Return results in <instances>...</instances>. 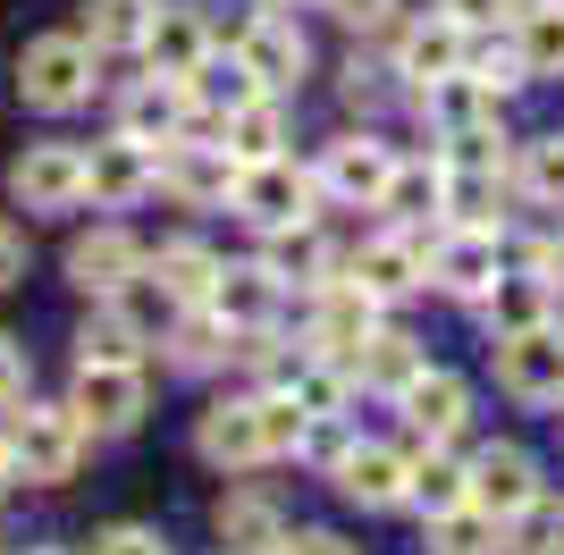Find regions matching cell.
<instances>
[{
	"label": "cell",
	"instance_id": "1",
	"mask_svg": "<svg viewBox=\"0 0 564 555\" xmlns=\"http://www.w3.org/2000/svg\"><path fill=\"white\" fill-rule=\"evenodd\" d=\"M94 59L101 51L85 43V34H43V43L18 51V101L43 118H68L94 101Z\"/></svg>",
	"mask_w": 564,
	"mask_h": 555
},
{
	"label": "cell",
	"instance_id": "2",
	"mask_svg": "<svg viewBox=\"0 0 564 555\" xmlns=\"http://www.w3.org/2000/svg\"><path fill=\"white\" fill-rule=\"evenodd\" d=\"M9 471H25V480H76V463H85V446H94V429L76 421V404H25V413H9Z\"/></svg>",
	"mask_w": 564,
	"mask_h": 555
},
{
	"label": "cell",
	"instance_id": "3",
	"mask_svg": "<svg viewBox=\"0 0 564 555\" xmlns=\"http://www.w3.org/2000/svg\"><path fill=\"white\" fill-rule=\"evenodd\" d=\"M312 203H321V177L312 168H295L279 152V161H245L236 168V194H228V210L245 219V228H295V219H312Z\"/></svg>",
	"mask_w": 564,
	"mask_h": 555
},
{
	"label": "cell",
	"instance_id": "4",
	"mask_svg": "<svg viewBox=\"0 0 564 555\" xmlns=\"http://www.w3.org/2000/svg\"><path fill=\"white\" fill-rule=\"evenodd\" d=\"M497 388L514 404H564V328L556 320L506 328L497 337Z\"/></svg>",
	"mask_w": 564,
	"mask_h": 555
},
{
	"label": "cell",
	"instance_id": "5",
	"mask_svg": "<svg viewBox=\"0 0 564 555\" xmlns=\"http://www.w3.org/2000/svg\"><path fill=\"white\" fill-rule=\"evenodd\" d=\"M143 362H76V388H68V404H76V421L94 429V438H118V429H135L143 421Z\"/></svg>",
	"mask_w": 564,
	"mask_h": 555
},
{
	"label": "cell",
	"instance_id": "6",
	"mask_svg": "<svg viewBox=\"0 0 564 555\" xmlns=\"http://www.w3.org/2000/svg\"><path fill=\"white\" fill-rule=\"evenodd\" d=\"M152 185H161V152L143 135H127V127L85 152V203L94 210H127V203H143Z\"/></svg>",
	"mask_w": 564,
	"mask_h": 555
},
{
	"label": "cell",
	"instance_id": "7",
	"mask_svg": "<svg viewBox=\"0 0 564 555\" xmlns=\"http://www.w3.org/2000/svg\"><path fill=\"white\" fill-rule=\"evenodd\" d=\"M329 480H337L346 505L388 513V505H404V488H413V455H404V446H379V438H346V455L329 463Z\"/></svg>",
	"mask_w": 564,
	"mask_h": 555
},
{
	"label": "cell",
	"instance_id": "8",
	"mask_svg": "<svg viewBox=\"0 0 564 555\" xmlns=\"http://www.w3.org/2000/svg\"><path fill=\"white\" fill-rule=\"evenodd\" d=\"M236 152L219 135H169L161 143V185L177 194V203H194V210H212V203H228L236 194Z\"/></svg>",
	"mask_w": 564,
	"mask_h": 555
},
{
	"label": "cell",
	"instance_id": "9",
	"mask_svg": "<svg viewBox=\"0 0 564 555\" xmlns=\"http://www.w3.org/2000/svg\"><path fill=\"white\" fill-rule=\"evenodd\" d=\"M346 278H354L371 303H404L413 286H430V244H422V228H388V236H371V244L346 261Z\"/></svg>",
	"mask_w": 564,
	"mask_h": 555
},
{
	"label": "cell",
	"instance_id": "10",
	"mask_svg": "<svg viewBox=\"0 0 564 555\" xmlns=\"http://www.w3.org/2000/svg\"><path fill=\"white\" fill-rule=\"evenodd\" d=\"M143 270H152V253H143L127 228H94V236H76V244H68V286H76V295H94V303H118Z\"/></svg>",
	"mask_w": 564,
	"mask_h": 555
},
{
	"label": "cell",
	"instance_id": "11",
	"mask_svg": "<svg viewBox=\"0 0 564 555\" xmlns=\"http://www.w3.org/2000/svg\"><path fill=\"white\" fill-rule=\"evenodd\" d=\"M471 505L489 513L497 531H514L522 513L540 505V463L522 455V446H480L471 455Z\"/></svg>",
	"mask_w": 564,
	"mask_h": 555
},
{
	"label": "cell",
	"instance_id": "12",
	"mask_svg": "<svg viewBox=\"0 0 564 555\" xmlns=\"http://www.w3.org/2000/svg\"><path fill=\"white\" fill-rule=\"evenodd\" d=\"M397 413H404V429H413L422 446H455V438H464V421H471V388L455 379V370H430L422 362L397 388Z\"/></svg>",
	"mask_w": 564,
	"mask_h": 555
},
{
	"label": "cell",
	"instance_id": "13",
	"mask_svg": "<svg viewBox=\"0 0 564 555\" xmlns=\"http://www.w3.org/2000/svg\"><path fill=\"white\" fill-rule=\"evenodd\" d=\"M236 51H245V68H253V76H261V85H270V92H286V85H295V76L312 68V43H304V25L286 18L279 0H261L253 18H245V34H236Z\"/></svg>",
	"mask_w": 564,
	"mask_h": 555
},
{
	"label": "cell",
	"instance_id": "14",
	"mask_svg": "<svg viewBox=\"0 0 564 555\" xmlns=\"http://www.w3.org/2000/svg\"><path fill=\"white\" fill-rule=\"evenodd\" d=\"M9 194L25 210H76L85 203V152L76 143H34L9 161Z\"/></svg>",
	"mask_w": 564,
	"mask_h": 555
},
{
	"label": "cell",
	"instance_id": "15",
	"mask_svg": "<svg viewBox=\"0 0 564 555\" xmlns=\"http://www.w3.org/2000/svg\"><path fill=\"white\" fill-rule=\"evenodd\" d=\"M497 270H506V236H497V228H455L447 244L430 253L438 295H455V303H480L497 286Z\"/></svg>",
	"mask_w": 564,
	"mask_h": 555
},
{
	"label": "cell",
	"instance_id": "16",
	"mask_svg": "<svg viewBox=\"0 0 564 555\" xmlns=\"http://www.w3.org/2000/svg\"><path fill=\"white\" fill-rule=\"evenodd\" d=\"M379 328V303L354 286V278H329L321 303H312V353H329V362H354V353L371 346Z\"/></svg>",
	"mask_w": 564,
	"mask_h": 555
},
{
	"label": "cell",
	"instance_id": "17",
	"mask_svg": "<svg viewBox=\"0 0 564 555\" xmlns=\"http://www.w3.org/2000/svg\"><path fill=\"white\" fill-rule=\"evenodd\" d=\"M464 59H471V25H455L447 9H430L422 25H404V34H397V76L413 92L438 85V76H455Z\"/></svg>",
	"mask_w": 564,
	"mask_h": 555
},
{
	"label": "cell",
	"instance_id": "18",
	"mask_svg": "<svg viewBox=\"0 0 564 555\" xmlns=\"http://www.w3.org/2000/svg\"><path fill=\"white\" fill-rule=\"evenodd\" d=\"M388 168H397V152H388L379 135H337L329 152H321V168H312V177H321V194H329V203H362V210H371L379 185H388Z\"/></svg>",
	"mask_w": 564,
	"mask_h": 555
},
{
	"label": "cell",
	"instance_id": "19",
	"mask_svg": "<svg viewBox=\"0 0 564 555\" xmlns=\"http://www.w3.org/2000/svg\"><path fill=\"white\" fill-rule=\"evenodd\" d=\"M261 270L279 278V286H304V295H321V286H329L346 261L321 244V228H312V219H295V228H270V236H261Z\"/></svg>",
	"mask_w": 564,
	"mask_h": 555
},
{
	"label": "cell",
	"instance_id": "20",
	"mask_svg": "<svg viewBox=\"0 0 564 555\" xmlns=\"http://www.w3.org/2000/svg\"><path fill=\"white\" fill-rule=\"evenodd\" d=\"M152 286H161V303L169 312H203V303H212V286H219V253L212 244H194V236H177V244H161V253H152Z\"/></svg>",
	"mask_w": 564,
	"mask_h": 555
},
{
	"label": "cell",
	"instance_id": "21",
	"mask_svg": "<svg viewBox=\"0 0 564 555\" xmlns=\"http://www.w3.org/2000/svg\"><path fill=\"white\" fill-rule=\"evenodd\" d=\"M279 278L261 270V261H219V286H212V312L219 320L236 328V337H245V328H270L279 320Z\"/></svg>",
	"mask_w": 564,
	"mask_h": 555
},
{
	"label": "cell",
	"instance_id": "22",
	"mask_svg": "<svg viewBox=\"0 0 564 555\" xmlns=\"http://www.w3.org/2000/svg\"><path fill=\"white\" fill-rule=\"evenodd\" d=\"M194 446H203V463H219V471H261V463H270V446H261L253 395H245V404H212V413H203V429H194Z\"/></svg>",
	"mask_w": 564,
	"mask_h": 555
},
{
	"label": "cell",
	"instance_id": "23",
	"mask_svg": "<svg viewBox=\"0 0 564 555\" xmlns=\"http://www.w3.org/2000/svg\"><path fill=\"white\" fill-rule=\"evenodd\" d=\"M497 110H506V92H489L471 68L438 76V85H422V118L438 127V135H464V127H497Z\"/></svg>",
	"mask_w": 564,
	"mask_h": 555
},
{
	"label": "cell",
	"instance_id": "24",
	"mask_svg": "<svg viewBox=\"0 0 564 555\" xmlns=\"http://www.w3.org/2000/svg\"><path fill=\"white\" fill-rule=\"evenodd\" d=\"M143 59H152V76H194L203 59H212V25H203V9H152Z\"/></svg>",
	"mask_w": 564,
	"mask_h": 555
},
{
	"label": "cell",
	"instance_id": "25",
	"mask_svg": "<svg viewBox=\"0 0 564 555\" xmlns=\"http://www.w3.org/2000/svg\"><path fill=\"white\" fill-rule=\"evenodd\" d=\"M118 127H127V135H143V143L186 135V127H194V92H186V76H152V85H135V92H127V110H118Z\"/></svg>",
	"mask_w": 564,
	"mask_h": 555
},
{
	"label": "cell",
	"instance_id": "26",
	"mask_svg": "<svg viewBox=\"0 0 564 555\" xmlns=\"http://www.w3.org/2000/svg\"><path fill=\"white\" fill-rule=\"evenodd\" d=\"M219 547L228 555H279L286 547V513L270 497H219Z\"/></svg>",
	"mask_w": 564,
	"mask_h": 555
},
{
	"label": "cell",
	"instance_id": "27",
	"mask_svg": "<svg viewBox=\"0 0 564 555\" xmlns=\"http://www.w3.org/2000/svg\"><path fill=\"white\" fill-rule=\"evenodd\" d=\"M219 143H228L236 161H279V152H286V101H279V92H253L245 110L219 118Z\"/></svg>",
	"mask_w": 564,
	"mask_h": 555
},
{
	"label": "cell",
	"instance_id": "28",
	"mask_svg": "<svg viewBox=\"0 0 564 555\" xmlns=\"http://www.w3.org/2000/svg\"><path fill=\"white\" fill-rule=\"evenodd\" d=\"M438 203H447V168H438V161H397L371 210H388L397 228H422V219H430Z\"/></svg>",
	"mask_w": 564,
	"mask_h": 555
},
{
	"label": "cell",
	"instance_id": "29",
	"mask_svg": "<svg viewBox=\"0 0 564 555\" xmlns=\"http://www.w3.org/2000/svg\"><path fill=\"white\" fill-rule=\"evenodd\" d=\"M430 353H422V337H404V328H371V346L354 353V388H379V395H397L404 379H413V370H422Z\"/></svg>",
	"mask_w": 564,
	"mask_h": 555
},
{
	"label": "cell",
	"instance_id": "30",
	"mask_svg": "<svg viewBox=\"0 0 564 555\" xmlns=\"http://www.w3.org/2000/svg\"><path fill=\"white\" fill-rule=\"evenodd\" d=\"M480 312H489V328L506 337V328H531L556 312V286H547L540 270H497V286L480 295Z\"/></svg>",
	"mask_w": 564,
	"mask_h": 555
},
{
	"label": "cell",
	"instance_id": "31",
	"mask_svg": "<svg viewBox=\"0 0 564 555\" xmlns=\"http://www.w3.org/2000/svg\"><path fill=\"white\" fill-rule=\"evenodd\" d=\"M186 92H194V110H212V127H219L228 110H245V101H253V92H270V85H261V76L245 68V51H228V59L212 51V59H203V68L186 76Z\"/></svg>",
	"mask_w": 564,
	"mask_h": 555
},
{
	"label": "cell",
	"instance_id": "32",
	"mask_svg": "<svg viewBox=\"0 0 564 555\" xmlns=\"http://www.w3.org/2000/svg\"><path fill=\"white\" fill-rule=\"evenodd\" d=\"M404 505H422L430 522L455 505H471V463H455L447 446H430V455H413V488H404Z\"/></svg>",
	"mask_w": 564,
	"mask_h": 555
},
{
	"label": "cell",
	"instance_id": "33",
	"mask_svg": "<svg viewBox=\"0 0 564 555\" xmlns=\"http://www.w3.org/2000/svg\"><path fill=\"white\" fill-rule=\"evenodd\" d=\"M514 51L531 76H564V0H522L514 9Z\"/></svg>",
	"mask_w": 564,
	"mask_h": 555
},
{
	"label": "cell",
	"instance_id": "34",
	"mask_svg": "<svg viewBox=\"0 0 564 555\" xmlns=\"http://www.w3.org/2000/svg\"><path fill=\"white\" fill-rule=\"evenodd\" d=\"M143 337H152V328H143L127 303H101L94 320L76 328V362H143Z\"/></svg>",
	"mask_w": 564,
	"mask_h": 555
},
{
	"label": "cell",
	"instance_id": "35",
	"mask_svg": "<svg viewBox=\"0 0 564 555\" xmlns=\"http://www.w3.org/2000/svg\"><path fill=\"white\" fill-rule=\"evenodd\" d=\"M438 168H447V161H438ZM497 203H506L497 168H447V203H438V210H447L455 228H497V236H506V210H497Z\"/></svg>",
	"mask_w": 564,
	"mask_h": 555
},
{
	"label": "cell",
	"instance_id": "36",
	"mask_svg": "<svg viewBox=\"0 0 564 555\" xmlns=\"http://www.w3.org/2000/svg\"><path fill=\"white\" fill-rule=\"evenodd\" d=\"M161 0H85V43L94 51H143Z\"/></svg>",
	"mask_w": 564,
	"mask_h": 555
},
{
	"label": "cell",
	"instance_id": "37",
	"mask_svg": "<svg viewBox=\"0 0 564 555\" xmlns=\"http://www.w3.org/2000/svg\"><path fill=\"white\" fill-rule=\"evenodd\" d=\"M253 421H261V446H270V463L304 455V429H312V413L295 404V388H261V395H253Z\"/></svg>",
	"mask_w": 564,
	"mask_h": 555
},
{
	"label": "cell",
	"instance_id": "38",
	"mask_svg": "<svg viewBox=\"0 0 564 555\" xmlns=\"http://www.w3.org/2000/svg\"><path fill=\"white\" fill-rule=\"evenodd\" d=\"M514 185L531 194V203H547V210H564V135H531L514 152Z\"/></svg>",
	"mask_w": 564,
	"mask_h": 555
},
{
	"label": "cell",
	"instance_id": "39",
	"mask_svg": "<svg viewBox=\"0 0 564 555\" xmlns=\"http://www.w3.org/2000/svg\"><path fill=\"white\" fill-rule=\"evenodd\" d=\"M94 555H169L161 531H143V522H110V531L94 538Z\"/></svg>",
	"mask_w": 564,
	"mask_h": 555
},
{
	"label": "cell",
	"instance_id": "40",
	"mask_svg": "<svg viewBox=\"0 0 564 555\" xmlns=\"http://www.w3.org/2000/svg\"><path fill=\"white\" fill-rule=\"evenodd\" d=\"M337 25H354V34H379V25L397 18V0H321Z\"/></svg>",
	"mask_w": 564,
	"mask_h": 555
},
{
	"label": "cell",
	"instance_id": "41",
	"mask_svg": "<svg viewBox=\"0 0 564 555\" xmlns=\"http://www.w3.org/2000/svg\"><path fill=\"white\" fill-rule=\"evenodd\" d=\"M438 9H447V18H455V25H471V34H489V25H497V18H514L522 0H438Z\"/></svg>",
	"mask_w": 564,
	"mask_h": 555
},
{
	"label": "cell",
	"instance_id": "42",
	"mask_svg": "<svg viewBox=\"0 0 564 555\" xmlns=\"http://www.w3.org/2000/svg\"><path fill=\"white\" fill-rule=\"evenodd\" d=\"M18 395H25V346L9 337V328H0V413H9Z\"/></svg>",
	"mask_w": 564,
	"mask_h": 555
},
{
	"label": "cell",
	"instance_id": "43",
	"mask_svg": "<svg viewBox=\"0 0 564 555\" xmlns=\"http://www.w3.org/2000/svg\"><path fill=\"white\" fill-rule=\"evenodd\" d=\"M18 278H25V228L0 219V286H18Z\"/></svg>",
	"mask_w": 564,
	"mask_h": 555
},
{
	"label": "cell",
	"instance_id": "44",
	"mask_svg": "<svg viewBox=\"0 0 564 555\" xmlns=\"http://www.w3.org/2000/svg\"><path fill=\"white\" fill-rule=\"evenodd\" d=\"M279 555H362V547H346L337 531H286V547Z\"/></svg>",
	"mask_w": 564,
	"mask_h": 555
},
{
	"label": "cell",
	"instance_id": "45",
	"mask_svg": "<svg viewBox=\"0 0 564 555\" xmlns=\"http://www.w3.org/2000/svg\"><path fill=\"white\" fill-rule=\"evenodd\" d=\"M531 270H540L547 286H556V295H564V236H547V244H531Z\"/></svg>",
	"mask_w": 564,
	"mask_h": 555
},
{
	"label": "cell",
	"instance_id": "46",
	"mask_svg": "<svg viewBox=\"0 0 564 555\" xmlns=\"http://www.w3.org/2000/svg\"><path fill=\"white\" fill-rule=\"evenodd\" d=\"M547 555H564V513H556V522H547Z\"/></svg>",
	"mask_w": 564,
	"mask_h": 555
},
{
	"label": "cell",
	"instance_id": "47",
	"mask_svg": "<svg viewBox=\"0 0 564 555\" xmlns=\"http://www.w3.org/2000/svg\"><path fill=\"white\" fill-rule=\"evenodd\" d=\"M0 480H9V446H0Z\"/></svg>",
	"mask_w": 564,
	"mask_h": 555
},
{
	"label": "cell",
	"instance_id": "48",
	"mask_svg": "<svg viewBox=\"0 0 564 555\" xmlns=\"http://www.w3.org/2000/svg\"><path fill=\"white\" fill-rule=\"evenodd\" d=\"M25 555H59V547H25Z\"/></svg>",
	"mask_w": 564,
	"mask_h": 555
},
{
	"label": "cell",
	"instance_id": "49",
	"mask_svg": "<svg viewBox=\"0 0 564 555\" xmlns=\"http://www.w3.org/2000/svg\"><path fill=\"white\" fill-rule=\"evenodd\" d=\"M279 9H286V0H279Z\"/></svg>",
	"mask_w": 564,
	"mask_h": 555
}]
</instances>
